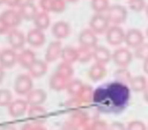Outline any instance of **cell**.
Instances as JSON below:
<instances>
[{
	"mask_svg": "<svg viewBox=\"0 0 148 130\" xmlns=\"http://www.w3.org/2000/svg\"><path fill=\"white\" fill-rule=\"evenodd\" d=\"M127 15H128L127 9L120 4L110 6L106 14L110 23H113L114 25H118V24L125 22V20L127 19Z\"/></svg>",
	"mask_w": 148,
	"mask_h": 130,
	"instance_id": "1",
	"label": "cell"
},
{
	"mask_svg": "<svg viewBox=\"0 0 148 130\" xmlns=\"http://www.w3.org/2000/svg\"><path fill=\"white\" fill-rule=\"evenodd\" d=\"M90 28L96 33V34H103L107 32L109 29L110 21L107 18V16L103 13H96L92 16L90 19Z\"/></svg>",
	"mask_w": 148,
	"mask_h": 130,
	"instance_id": "2",
	"label": "cell"
},
{
	"mask_svg": "<svg viewBox=\"0 0 148 130\" xmlns=\"http://www.w3.org/2000/svg\"><path fill=\"white\" fill-rule=\"evenodd\" d=\"M32 77L27 74H21L15 79L14 82V91L18 95H27L33 89Z\"/></svg>",
	"mask_w": 148,
	"mask_h": 130,
	"instance_id": "3",
	"label": "cell"
},
{
	"mask_svg": "<svg viewBox=\"0 0 148 130\" xmlns=\"http://www.w3.org/2000/svg\"><path fill=\"white\" fill-rule=\"evenodd\" d=\"M114 64L120 68H126L131 64L133 60V54L127 47H119L112 54Z\"/></svg>",
	"mask_w": 148,
	"mask_h": 130,
	"instance_id": "4",
	"label": "cell"
},
{
	"mask_svg": "<svg viewBox=\"0 0 148 130\" xmlns=\"http://www.w3.org/2000/svg\"><path fill=\"white\" fill-rule=\"evenodd\" d=\"M125 35L126 33L120 26L113 25L110 26L106 32V41L111 45H120L125 43Z\"/></svg>",
	"mask_w": 148,
	"mask_h": 130,
	"instance_id": "5",
	"label": "cell"
},
{
	"mask_svg": "<svg viewBox=\"0 0 148 130\" xmlns=\"http://www.w3.org/2000/svg\"><path fill=\"white\" fill-rule=\"evenodd\" d=\"M8 43L13 50H20L24 47L26 41V36L22 31L17 28H12L7 33Z\"/></svg>",
	"mask_w": 148,
	"mask_h": 130,
	"instance_id": "6",
	"label": "cell"
},
{
	"mask_svg": "<svg viewBox=\"0 0 148 130\" xmlns=\"http://www.w3.org/2000/svg\"><path fill=\"white\" fill-rule=\"evenodd\" d=\"M18 61V54L13 49H4L0 52V66L3 69H11Z\"/></svg>",
	"mask_w": 148,
	"mask_h": 130,
	"instance_id": "7",
	"label": "cell"
},
{
	"mask_svg": "<svg viewBox=\"0 0 148 130\" xmlns=\"http://www.w3.org/2000/svg\"><path fill=\"white\" fill-rule=\"evenodd\" d=\"M79 43L81 47H88V49H95L98 45L97 34L91 28H86L81 31L79 35Z\"/></svg>",
	"mask_w": 148,
	"mask_h": 130,
	"instance_id": "8",
	"label": "cell"
},
{
	"mask_svg": "<svg viewBox=\"0 0 148 130\" xmlns=\"http://www.w3.org/2000/svg\"><path fill=\"white\" fill-rule=\"evenodd\" d=\"M143 41H144V36L139 29L131 28L126 32L125 43L127 45V47H132V49H137L142 43H144Z\"/></svg>",
	"mask_w": 148,
	"mask_h": 130,
	"instance_id": "9",
	"label": "cell"
},
{
	"mask_svg": "<svg viewBox=\"0 0 148 130\" xmlns=\"http://www.w3.org/2000/svg\"><path fill=\"white\" fill-rule=\"evenodd\" d=\"M0 17L4 20V22L6 23V25L9 27L10 29L16 28L20 23H21V16H20L19 12L17 10L14 9H7L4 10L1 14H0Z\"/></svg>",
	"mask_w": 148,
	"mask_h": 130,
	"instance_id": "10",
	"label": "cell"
},
{
	"mask_svg": "<svg viewBox=\"0 0 148 130\" xmlns=\"http://www.w3.org/2000/svg\"><path fill=\"white\" fill-rule=\"evenodd\" d=\"M28 103L26 100L23 99H16L13 100L8 106V113L13 118H18L25 114L27 111Z\"/></svg>",
	"mask_w": 148,
	"mask_h": 130,
	"instance_id": "11",
	"label": "cell"
},
{
	"mask_svg": "<svg viewBox=\"0 0 148 130\" xmlns=\"http://www.w3.org/2000/svg\"><path fill=\"white\" fill-rule=\"evenodd\" d=\"M26 41L31 47H40L45 43V34L43 32V30H40V29L34 27V28L30 29L27 32V34H26Z\"/></svg>",
	"mask_w": 148,
	"mask_h": 130,
	"instance_id": "12",
	"label": "cell"
},
{
	"mask_svg": "<svg viewBox=\"0 0 148 130\" xmlns=\"http://www.w3.org/2000/svg\"><path fill=\"white\" fill-rule=\"evenodd\" d=\"M47 92L42 89H32L26 95V101L29 106H41L47 101Z\"/></svg>",
	"mask_w": 148,
	"mask_h": 130,
	"instance_id": "13",
	"label": "cell"
},
{
	"mask_svg": "<svg viewBox=\"0 0 148 130\" xmlns=\"http://www.w3.org/2000/svg\"><path fill=\"white\" fill-rule=\"evenodd\" d=\"M20 16L24 20H33L38 13L37 7L32 1H25L20 4L19 9H18Z\"/></svg>",
	"mask_w": 148,
	"mask_h": 130,
	"instance_id": "14",
	"label": "cell"
},
{
	"mask_svg": "<svg viewBox=\"0 0 148 130\" xmlns=\"http://www.w3.org/2000/svg\"><path fill=\"white\" fill-rule=\"evenodd\" d=\"M62 43L60 41H53L49 45L45 52V62L47 63H53L57 61L58 58H60L62 54Z\"/></svg>",
	"mask_w": 148,
	"mask_h": 130,
	"instance_id": "15",
	"label": "cell"
},
{
	"mask_svg": "<svg viewBox=\"0 0 148 130\" xmlns=\"http://www.w3.org/2000/svg\"><path fill=\"white\" fill-rule=\"evenodd\" d=\"M51 33L59 41L66 39L71 33V26L66 21H58L51 27Z\"/></svg>",
	"mask_w": 148,
	"mask_h": 130,
	"instance_id": "16",
	"label": "cell"
},
{
	"mask_svg": "<svg viewBox=\"0 0 148 130\" xmlns=\"http://www.w3.org/2000/svg\"><path fill=\"white\" fill-rule=\"evenodd\" d=\"M93 58L96 61V63L106 65L112 60V54L107 47L103 45H97L93 50Z\"/></svg>",
	"mask_w": 148,
	"mask_h": 130,
	"instance_id": "17",
	"label": "cell"
},
{
	"mask_svg": "<svg viewBox=\"0 0 148 130\" xmlns=\"http://www.w3.org/2000/svg\"><path fill=\"white\" fill-rule=\"evenodd\" d=\"M47 71V63L42 60H36L28 69V73L32 78H41Z\"/></svg>",
	"mask_w": 148,
	"mask_h": 130,
	"instance_id": "18",
	"label": "cell"
},
{
	"mask_svg": "<svg viewBox=\"0 0 148 130\" xmlns=\"http://www.w3.org/2000/svg\"><path fill=\"white\" fill-rule=\"evenodd\" d=\"M27 115L34 123L40 124L47 116V111L42 106H30L27 110Z\"/></svg>",
	"mask_w": 148,
	"mask_h": 130,
	"instance_id": "19",
	"label": "cell"
},
{
	"mask_svg": "<svg viewBox=\"0 0 148 130\" xmlns=\"http://www.w3.org/2000/svg\"><path fill=\"white\" fill-rule=\"evenodd\" d=\"M106 75H107V69H106L105 65L103 64L95 63L92 65V67L89 70V77L94 82L101 81L102 79L105 78Z\"/></svg>",
	"mask_w": 148,
	"mask_h": 130,
	"instance_id": "20",
	"label": "cell"
},
{
	"mask_svg": "<svg viewBox=\"0 0 148 130\" xmlns=\"http://www.w3.org/2000/svg\"><path fill=\"white\" fill-rule=\"evenodd\" d=\"M36 61L35 54L31 50H23L20 54H18L17 63L24 69H29V67Z\"/></svg>",
	"mask_w": 148,
	"mask_h": 130,
	"instance_id": "21",
	"label": "cell"
},
{
	"mask_svg": "<svg viewBox=\"0 0 148 130\" xmlns=\"http://www.w3.org/2000/svg\"><path fill=\"white\" fill-rule=\"evenodd\" d=\"M70 82V80L64 78V77L60 76L58 73L53 74V76L49 79V87L51 90H55V91H62V90H66L68 87V84Z\"/></svg>",
	"mask_w": 148,
	"mask_h": 130,
	"instance_id": "22",
	"label": "cell"
},
{
	"mask_svg": "<svg viewBox=\"0 0 148 130\" xmlns=\"http://www.w3.org/2000/svg\"><path fill=\"white\" fill-rule=\"evenodd\" d=\"M33 23L36 28L40 29V30H45L47 28H49V24H51V17L49 15V12L42 11V10L38 11V13L33 19Z\"/></svg>",
	"mask_w": 148,
	"mask_h": 130,
	"instance_id": "23",
	"label": "cell"
},
{
	"mask_svg": "<svg viewBox=\"0 0 148 130\" xmlns=\"http://www.w3.org/2000/svg\"><path fill=\"white\" fill-rule=\"evenodd\" d=\"M60 58L64 63L68 64H74L75 62L78 61V49H75L72 47H62Z\"/></svg>",
	"mask_w": 148,
	"mask_h": 130,
	"instance_id": "24",
	"label": "cell"
},
{
	"mask_svg": "<svg viewBox=\"0 0 148 130\" xmlns=\"http://www.w3.org/2000/svg\"><path fill=\"white\" fill-rule=\"evenodd\" d=\"M130 88L134 92H144L148 87L147 80L144 76H136L132 77L130 81Z\"/></svg>",
	"mask_w": 148,
	"mask_h": 130,
	"instance_id": "25",
	"label": "cell"
},
{
	"mask_svg": "<svg viewBox=\"0 0 148 130\" xmlns=\"http://www.w3.org/2000/svg\"><path fill=\"white\" fill-rule=\"evenodd\" d=\"M85 84H83L82 81L78 79H75V80H70L68 84V87H66V91L68 93L70 94L72 97H78V95L80 94L81 90L83 89Z\"/></svg>",
	"mask_w": 148,
	"mask_h": 130,
	"instance_id": "26",
	"label": "cell"
},
{
	"mask_svg": "<svg viewBox=\"0 0 148 130\" xmlns=\"http://www.w3.org/2000/svg\"><path fill=\"white\" fill-rule=\"evenodd\" d=\"M94 96H95V92H94L93 88L90 85H84L80 94L78 95V98L82 103H90L93 101Z\"/></svg>",
	"mask_w": 148,
	"mask_h": 130,
	"instance_id": "27",
	"label": "cell"
},
{
	"mask_svg": "<svg viewBox=\"0 0 148 130\" xmlns=\"http://www.w3.org/2000/svg\"><path fill=\"white\" fill-rule=\"evenodd\" d=\"M88 115L86 113L82 112V111H76L72 115L70 120L73 123H75L78 127H83L84 128L85 126L88 125Z\"/></svg>",
	"mask_w": 148,
	"mask_h": 130,
	"instance_id": "28",
	"label": "cell"
},
{
	"mask_svg": "<svg viewBox=\"0 0 148 130\" xmlns=\"http://www.w3.org/2000/svg\"><path fill=\"white\" fill-rule=\"evenodd\" d=\"M56 73H58L60 76L70 80L73 77V75H74V68H73V66L71 64L62 62L58 66Z\"/></svg>",
	"mask_w": 148,
	"mask_h": 130,
	"instance_id": "29",
	"label": "cell"
},
{
	"mask_svg": "<svg viewBox=\"0 0 148 130\" xmlns=\"http://www.w3.org/2000/svg\"><path fill=\"white\" fill-rule=\"evenodd\" d=\"M91 7L96 13L107 12V10L110 7L109 0H92Z\"/></svg>",
	"mask_w": 148,
	"mask_h": 130,
	"instance_id": "30",
	"label": "cell"
},
{
	"mask_svg": "<svg viewBox=\"0 0 148 130\" xmlns=\"http://www.w3.org/2000/svg\"><path fill=\"white\" fill-rule=\"evenodd\" d=\"M93 58V51L88 47H80L78 49V62L86 64Z\"/></svg>",
	"mask_w": 148,
	"mask_h": 130,
	"instance_id": "31",
	"label": "cell"
},
{
	"mask_svg": "<svg viewBox=\"0 0 148 130\" xmlns=\"http://www.w3.org/2000/svg\"><path fill=\"white\" fill-rule=\"evenodd\" d=\"M114 77H115V79L117 80L118 82H120V83H122V84L130 83L131 79H132L130 72H129L126 68L118 69V70L114 73Z\"/></svg>",
	"mask_w": 148,
	"mask_h": 130,
	"instance_id": "32",
	"label": "cell"
},
{
	"mask_svg": "<svg viewBox=\"0 0 148 130\" xmlns=\"http://www.w3.org/2000/svg\"><path fill=\"white\" fill-rule=\"evenodd\" d=\"M12 101L13 100H12L11 91L8 89H0V106L8 107Z\"/></svg>",
	"mask_w": 148,
	"mask_h": 130,
	"instance_id": "33",
	"label": "cell"
},
{
	"mask_svg": "<svg viewBox=\"0 0 148 130\" xmlns=\"http://www.w3.org/2000/svg\"><path fill=\"white\" fill-rule=\"evenodd\" d=\"M128 6L132 11L140 12L146 8L145 0H128Z\"/></svg>",
	"mask_w": 148,
	"mask_h": 130,
	"instance_id": "34",
	"label": "cell"
},
{
	"mask_svg": "<svg viewBox=\"0 0 148 130\" xmlns=\"http://www.w3.org/2000/svg\"><path fill=\"white\" fill-rule=\"evenodd\" d=\"M83 130H109L108 124L103 120H97L94 121L91 124H88L85 126Z\"/></svg>",
	"mask_w": 148,
	"mask_h": 130,
	"instance_id": "35",
	"label": "cell"
},
{
	"mask_svg": "<svg viewBox=\"0 0 148 130\" xmlns=\"http://www.w3.org/2000/svg\"><path fill=\"white\" fill-rule=\"evenodd\" d=\"M135 56L136 58L145 61L148 58V43H142L140 47L135 49Z\"/></svg>",
	"mask_w": 148,
	"mask_h": 130,
	"instance_id": "36",
	"label": "cell"
},
{
	"mask_svg": "<svg viewBox=\"0 0 148 130\" xmlns=\"http://www.w3.org/2000/svg\"><path fill=\"white\" fill-rule=\"evenodd\" d=\"M66 7V0H53V6H51V12L60 13L64 11Z\"/></svg>",
	"mask_w": 148,
	"mask_h": 130,
	"instance_id": "37",
	"label": "cell"
},
{
	"mask_svg": "<svg viewBox=\"0 0 148 130\" xmlns=\"http://www.w3.org/2000/svg\"><path fill=\"white\" fill-rule=\"evenodd\" d=\"M127 130H148L144 122L140 120H133L128 123Z\"/></svg>",
	"mask_w": 148,
	"mask_h": 130,
	"instance_id": "38",
	"label": "cell"
},
{
	"mask_svg": "<svg viewBox=\"0 0 148 130\" xmlns=\"http://www.w3.org/2000/svg\"><path fill=\"white\" fill-rule=\"evenodd\" d=\"M39 6L41 10L45 12H51V6H53V0H39Z\"/></svg>",
	"mask_w": 148,
	"mask_h": 130,
	"instance_id": "39",
	"label": "cell"
},
{
	"mask_svg": "<svg viewBox=\"0 0 148 130\" xmlns=\"http://www.w3.org/2000/svg\"><path fill=\"white\" fill-rule=\"evenodd\" d=\"M21 130H47V128L37 123H26L22 126Z\"/></svg>",
	"mask_w": 148,
	"mask_h": 130,
	"instance_id": "40",
	"label": "cell"
},
{
	"mask_svg": "<svg viewBox=\"0 0 148 130\" xmlns=\"http://www.w3.org/2000/svg\"><path fill=\"white\" fill-rule=\"evenodd\" d=\"M109 130H127V127L123 123L115 121V122L111 123V125L109 126Z\"/></svg>",
	"mask_w": 148,
	"mask_h": 130,
	"instance_id": "41",
	"label": "cell"
},
{
	"mask_svg": "<svg viewBox=\"0 0 148 130\" xmlns=\"http://www.w3.org/2000/svg\"><path fill=\"white\" fill-rule=\"evenodd\" d=\"M79 129H80V127H78L71 120L64 122V125H62V130H79Z\"/></svg>",
	"mask_w": 148,
	"mask_h": 130,
	"instance_id": "42",
	"label": "cell"
},
{
	"mask_svg": "<svg viewBox=\"0 0 148 130\" xmlns=\"http://www.w3.org/2000/svg\"><path fill=\"white\" fill-rule=\"evenodd\" d=\"M10 30V28L6 25V23L4 22V20L0 17V35L1 34H5V33H8Z\"/></svg>",
	"mask_w": 148,
	"mask_h": 130,
	"instance_id": "43",
	"label": "cell"
},
{
	"mask_svg": "<svg viewBox=\"0 0 148 130\" xmlns=\"http://www.w3.org/2000/svg\"><path fill=\"white\" fill-rule=\"evenodd\" d=\"M5 4L9 6V7L14 8L16 6H20L21 0H5Z\"/></svg>",
	"mask_w": 148,
	"mask_h": 130,
	"instance_id": "44",
	"label": "cell"
},
{
	"mask_svg": "<svg viewBox=\"0 0 148 130\" xmlns=\"http://www.w3.org/2000/svg\"><path fill=\"white\" fill-rule=\"evenodd\" d=\"M0 130H16V128L12 125H6V126H3L0 128Z\"/></svg>",
	"mask_w": 148,
	"mask_h": 130,
	"instance_id": "45",
	"label": "cell"
},
{
	"mask_svg": "<svg viewBox=\"0 0 148 130\" xmlns=\"http://www.w3.org/2000/svg\"><path fill=\"white\" fill-rule=\"evenodd\" d=\"M143 62H144L143 63V70H144V72L148 75V58L143 61Z\"/></svg>",
	"mask_w": 148,
	"mask_h": 130,
	"instance_id": "46",
	"label": "cell"
},
{
	"mask_svg": "<svg viewBox=\"0 0 148 130\" xmlns=\"http://www.w3.org/2000/svg\"><path fill=\"white\" fill-rule=\"evenodd\" d=\"M4 75H5V73H4V69L2 68L1 66H0V84H1L2 81H3Z\"/></svg>",
	"mask_w": 148,
	"mask_h": 130,
	"instance_id": "47",
	"label": "cell"
},
{
	"mask_svg": "<svg viewBox=\"0 0 148 130\" xmlns=\"http://www.w3.org/2000/svg\"><path fill=\"white\" fill-rule=\"evenodd\" d=\"M143 97H144V100L148 103V87L145 89V91L143 92Z\"/></svg>",
	"mask_w": 148,
	"mask_h": 130,
	"instance_id": "48",
	"label": "cell"
},
{
	"mask_svg": "<svg viewBox=\"0 0 148 130\" xmlns=\"http://www.w3.org/2000/svg\"><path fill=\"white\" fill-rule=\"evenodd\" d=\"M66 2H70V3H75V2L79 1V0H66Z\"/></svg>",
	"mask_w": 148,
	"mask_h": 130,
	"instance_id": "49",
	"label": "cell"
},
{
	"mask_svg": "<svg viewBox=\"0 0 148 130\" xmlns=\"http://www.w3.org/2000/svg\"><path fill=\"white\" fill-rule=\"evenodd\" d=\"M4 3H5V0H0V5H2Z\"/></svg>",
	"mask_w": 148,
	"mask_h": 130,
	"instance_id": "50",
	"label": "cell"
},
{
	"mask_svg": "<svg viewBox=\"0 0 148 130\" xmlns=\"http://www.w3.org/2000/svg\"><path fill=\"white\" fill-rule=\"evenodd\" d=\"M145 10H146V15L148 16V5L146 6V8H145Z\"/></svg>",
	"mask_w": 148,
	"mask_h": 130,
	"instance_id": "51",
	"label": "cell"
},
{
	"mask_svg": "<svg viewBox=\"0 0 148 130\" xmlns=\"http://www.w3.org/2000/svg\"><path fill=\"white\" fill-rule=\"evenodd\" d=\"M146 35H147V37H148V28H147V30H146Z\"/></svg>",
	"mask_w": 148,
	"mask_h": 130,
	"instance_id": "52",
	"label": "cell"
},
{
	"mask_svg": "<svg viewBox=\"0 0 148 130\" xmlns=\"http://www.w3.org/2000/svg\"><path fill=\"white\" fill-rule=\"evenodd\" d=\"M26 1H32V0H26Z\"/></svg>",
	"mask_w": 148,
	"mask_h": 130,
	"instance_id": "53",
	"label": "cell"
},
{
	"mask_svg": "<svg viewBox=\"0 0 148 130\" xmlns=\"http://www.w3.org/2000/svg\"><path fill=\"white\" fill-rule=\"evenodd\" d=\"M147 129H148V127H147Z\"/></svg>",
	"mask_w": 148,
	"mask_h": 130,
	"instance_id": "54",
	"label": "cell"
}]
</instances>
